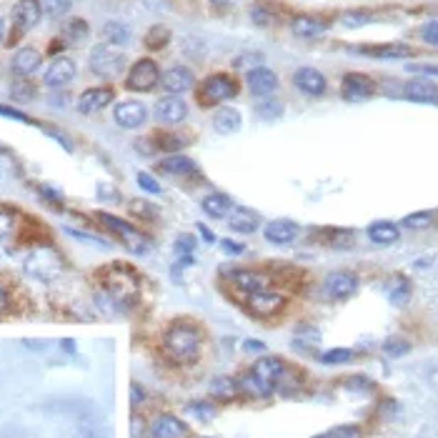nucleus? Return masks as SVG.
<instances>
[{
	"instance_id": "obj_18",
	"label": "nucleus",
	"mask_w": 438,
	"mask_h": 438,
	"mask_svg": "<svg viewBox=\"0 0 438 438\" xmlns=\"http://www.w3.org/2000/svg\"><path fill=\"white\" fill-rule=\"evenodd\" d=\"M196 83V75L190 68H183V65H175V68H168L163 75H160V85H163L168 93L178 95V93H185V90L193 88Z\"/></svg>"
},
{
	"instance_id": "obj_49",
	"label": "nucleus",
	"mask_w": 438,
	"mask_h": 438,
	"mask_svg": "<svg viewBox=\"0 0 438 438\" xmlns=\"http://www.w3.org/2000/svg\"><path fill=\"white\" fill-rule=\"evenodd\" d=\"M0 116H8V118H13V121L31 123V118H28L26 113H23V111H16V108H11V106H0Z\"/></svg>"
},
{
	"instance_id": "obj_1",
	"label": "nucleus",
	"mask_w": 438,
	"mask_h": 438,
	"mask_svg": "<svg viewBox=\"0 0 438 438\" xmlns=\"http://www.w3.org/2000/svg\"><path fill=\"white\" fill-rule=\"evenodd\" d=\"M201 331L188 321H173L163 333V351L175 363H190L201 354Z\"/></svg>"
},
{
	"instance_id": "obj_22",
	"label": "nucleus",
	"mask_w": 438,
	"mask_h": 438,
	"mask_svg": "<svg viewBox=\"0 0 438 438\" xmlns=\"http://www.w3.org/2000/svg\"><path fill=\"white\" fill-rule=\"evenodd\" d=\"M40 53H38L35 48H21V50H16L11 58V70L18 75V78H28V75H33L38 68H40Z\"/></svg>"
},
{
	"instance_id": "obj_56",
	"label": "nucleus",
	"mask_w": 438,
	"mask_h": 438,
	"mask_svg": "<svg viewBox=\"0 0 438 438\" xmlns=\"http://www.w3.org/2000/svg\"><path fill=\"white\" fill-rule=\"evenodd\" d=\"M243 349L246 351H265V344H261V341H253V338H248V341H243Z\"/></svg>"
},
{
	"instance_id": "obj_29",
	"label": "nucleus",
	"mask_w": 438,
	"mask_h": 438,
	"mask_svg": "<svg viewBox=\"0 0 438 438\" xmlns=\"http://www.w3.org/2000/svg\"><path fill=\"white\" fill-rule=\"evenodd\" d=\"M201 208L211 218H228L233 211V201L228 196H223V193H208L201 201Z\"/></svg>"
},
{
	"instance_id": "obj_55",
	"label": "nucleus",
	"mask_w": 438,
	"mask_h": 438,
	"mask_svg": "<svg viewBox=\"0 0 438 438\" xmlns=\"http://www.w3.org/2000/svg\"><path fill=\"white\" fill-rule=\"evenodd\" d=\"M251 16H253V21L258 23V26H268V23H270V16L265 11H261V8H253V11H251Z\"/></svg>"
},
{
	"instance_id": "obj_45",
	"label": "nucleus",
	"mask_w": 438,
	"mask_h": 438,
	"mask_svg": "<svg viewBox=\"0 0 438 438\" xmlns=\"http://www.w3.org/2000/svg\"><path fill=\"white\" fill-rule=\"evenodd\" d=\"M358 436V428L356 426H338V428H331V431L321 433L316 438H356Z\"/></svg>"
},
{
	"instance_id": "obj_48",
	"label": "nucleus",
	"mask_w": 438,
	"mask_h": 438,
	"mask_svg": "<svg viewBox=\"0 0 438 438\" xmlns=\"http://www.w3.org/2000/svg\"><path fill=\"white\" fill-rule=\"evenodd\" d=\"M11 306H13L11 290H8V285H6V283H0V316L11 311Z\"/></svg>"
},
{
	"instance_id": "obj_35",
	"label": "nucleus",
	"mask_w": 438,
	"mask_h": 438,
	"mask_svg": "<svg viewBox=\"0 0 438 438\" xmlns=\"http://www.w3.org/2000/svg\"><path fill=\"white\" fill-rule=\"evenodd\" d=\"M40 8L48 18H63L73 8V0H40Z\"/></svg>"
},
{
	"instance_id": "obj_31",
	"label": "nucleus",
	"mask_w": 438,
	"mask_h": 438,
	"mask_svg": "<svg viewBox=\"0 0 438 438\" xmlns=\"http://www.w3.org/2000/svg\"><path fill=\"white\" fill-rule=\"evenodd\" d=\"M101 35H103V43H111V45L118 48V45H128V43H131L133 31L121 21H108L106 26H103Z\"/></svg>"
},
{
	"instance_id": "obj_23",
	"label": "nucleus",
	"mask_w": 438,
	"mask_h": 438,
	"mask_svg": "<svg viewBox=\"0 0 438 438\" xmlns=\"http://www.w3.org/2000/svg\"><path fill=\"white\" fill-rule=\"evenodd\" d=\"M326 31H328V23L321 21V18H316V16H296L293 21H290V33H293L296 38H303V40L323 35Z\"/></svg>"
},
{
	"instance_id": "obj_37",
	"label": "nucleus",
	"mask_w": 438,
	"mask_h": 438,
	"mask_svg": "<svg viewBox=\"0 0 438 438\" xmlns=\"http://www.w3.org/2000/svg\"><path fill=\"white\" fill-rule=\"evenodd\" d=\"M354 361V351L351 349H331L326 354H321V363L323 366H341Z\"/></svg>"
},
{
	"instance_id": "obj_58",
	"label": "nucleus",
	"mask_w": 438,
	"mask_h": 438,
	"mask_svg": "<svg viewBox=\"0 0 438 438\" xmlns=\"http://www.w3.org/2000/svg\"><path fill=\"white\" fill-rule=\"evenodd\" d=\"M223 248H226L228 253H243V243H231L226 238V241H223Z\"/></svg>"
},
{
	"instance_id": "obj_63",
	"label": "nucleus",
	"mask_w": 438,
	"mask_h": 438,
	"mask_svg": "<svg viewBox=\"0 0 438 438\" xmlns=\"http://www.w3.org/2000/svg\"><path fill=\"white\" fill-rule=\"evenodd\" d=\"M201 438H208V436H201Z\"/></svg>"
},
{
	"instance_id": "obj_62",
	"label": "nucleus",
	"mask_w": 438,
	"mask_h": 438,
	"mask_svg": "<svg viewBox=\"0 0 438 438\" xmlns=\"http://www.w3.org/2000/svg\"><path fill=\"white\" fill-rule=\"evenodd\" d=\"M3 33H6V23H3V18H0V40H3Z\"/></svg>"
},
{
	"instance_id": "obj_43",
	"label": "nucleus",
	"mask_w": 438,
	"mask_h": 438,
	"mask_svg": "<svg viewBox=\"0 0 438 438\" xmlns=\"http://www.w3.org/2000/svg\"><path fill=\"white\" fill-rule=\"evenodd\" d=\"M138 185H141V188L146 190V193H150V196H160V190H163V188H160V183L153 178V175H150V173H143V170L138 173Z\"/></svg>"
},
{
	"instance_id": "obj_13",
	"label": "nucleus",
	"mask_w": 438,
	"mask_h": 438,
	"mask_svg": "<svg viewBox=\"0 0 438 438\" xmlns=\"http://www.w3.org/2000/svg\"><path fill=\"white\" fill-rule=\"evenodd\" d=\"M148 438H188V426L173 413H160L150 421Z\"/></svg>"
},
{
	"instance_id": "obj_51",
	"label": "nucleus",
	"mask_w": 438,
	"mask_h": 438,
	"mask_svg": "<svg viewBox=\"0 0 438 438\" xmlns=\"http://www.w3.org/2000/svg\"><path fill=\"white\" fill-rule=\"evenodd\" d=\"M65 233H68V236H73V238H78V241H88V243H98V246H103V241H101V238L90 236V233L75 231V228H65Z\"/></svg>"
},
{
	"instance_id": "obj_17",
	"label": "nucleus",
	"mask_w": 438,
	"mask_h": 438,
	"mask_svg": "<svg viewBox=\"0 0 438 438\" xmlns=\"http://www.w3.org/2000/svg\"><path fill=\"white\" fill-rule=\"evenodd\" d=\"M228 278H231V283L236 285L238 290H243L246 296H251V293H258V290H268V285H270L268 275L261 273V270H251V268L233 270Z\"/></svg>"
},
{
	"instance_id": "obj_3",
	"label": "nucleus",
	"mask_w": 438,
	"mask_h": 438,
	"mask_svg": "<svg viewBox=\"0 0 438 438\" xmlns=\"http://www.w3.org/2000/svg\"><path fill=\"white\" fill-rule=\"evenodd\" d=\"M88 65L98 78H118L126 70V53L111 43H98L90 50Z\"/></svg>"
},
{
	"instance_id": "obj_47",
	"label": "nucleus",
	"mask_w": 438,
	"mask_h": 438,
	"mask_svg": "<svg viewBox=\"0 0 438 438\" xmlns=\"http://www.w3.org/2000/svg\"><path fill=\"white\" fill-rule=\"evenodd\" d=\"M146 388H143L141 383H131V403H133V408H138V406H143L146 403Z\"/></svg>"
},
{
	"instance_id": "obj_53",
	"label": "nucleus",
	"mask_w": 438,
	"mask_h": 438,
	"mask_svg": "<svg viewBox=\"0 0 438 438\" xmlns=\"http://www.w3.org/2000/svg\"><path fill=\"white\" fill-rule=\"evenodd\" d=\"M11 231H13V218L8 216V213L0 211V238H6Z\"/></svg>"
},
{
	"instance_id": "obj_59",
	"label": "nucleus",
	"mask_w": 438,
	"mask_h": 438,
	"mask_svg": "<svg viewBox=\"0 0 438 438\" xmlns=\"http://www.w3.org/2000/svg\"><path fill=\"white\" fill-rule=\"evenodd\" d=\"M198 233H201V236L206 238V243H216V236L211 233V228L203 226V223H198Z\"/></svg>"
},
{
	"instance_id": "obj_21",
	"label": "nucleus",
	"mask_w": 438,
	"mask_h": 438,
	"mask_svg": "<svg viewBox=\"0 0 438 438\" xmlns=\"http://www.w3.org/2000/svg\"><path fill=\"white\" fill-rule=\"evenodd\" d=\"M401 93L413 103H436L438 101V85L433 83V80H426V78L408 80V83L403 85Z\"/></svg>"
},
{
	"instance_id": "obj_26",
	"label": "nucleus",
	"mask_w": 438,
	"mask_h": 438,
	"mask_svg": "<svg viewBox=\"0 0 438 438\" xmlns=\"http://www.w3.org/2000/svg\"><path fill=\"white\" fill-rule=\"evenodd\" d=\"M243 126V118L241 113L236 111V108L231 106H221L216 111V116H213V128H216V133H221V136H231V133H238Z\"/></svg>"
},
{
	"instance_id": "obj_15",
	"label": "nucleus",
	"mask_w": 438,
	"mask_h": 438,
	"mask_svg": "<svg viewBox=\"0 0 438 438\" xmlns=\"http://www.w3.org/2000/svg\"><path fill=\"white\" fill-rule=\"evenodd\" d=\"M153 116H155V121L163 123V126H178V123H183L185 116H188V106H185V101L175 98V95H168V98H160V101L155 103Z\"/></svg>"
},
{
	"instance_id": "obj_36",
	"label": "nucleus",
	"mask_w": 438,
	"mask_h": 438,
	"mask_svg": "<svg viewBox=\"0 0 438 438\" xmlns=\"http://www.w3.org/2000/svg\"><path fill=\"white\" fill-rule=\"evenodd\" d=\"M408 296H411V285H408L406 278H396L391 283V288H388V298H391L396 306H403V303L408 301Z\"/></svg>"
},
{
	"instance_id": "obj_60",
	"label": "nucleus",
	"mask_w": 438,
	"mask_h": 438,
	"mask_svg": "<svg viewBox=\"0 0 438 438\" xmlns=\"http://www.w3.org/2000/svg\"><path fill=\"white\" fill-rule=\"evenodd\" d=\"M23 346H26V349H31V351H45L48 349V344L45 341H23Z\"/></svg>"
},
{
	"instance_id": "obj_30",
	"label": "nucleus",
	"mask_w": 438,
	"mask_h": 438,
	"mask_svg": "<svg viewBox=\"0 0 438 438\" xmlns=\"http://www.w3.org/2000/svg\"><path fill=\"white\" fill-rule=\"evenodd\" d=\"M160 170L163 173H170V175H196L198 173V165L193 158L188 155H170V158L160 160Z\"/></svg>"
},
{
	"instance_id": "obj_11",
	"label": "nucleus",
	"mask_w": 438,
	"mask_h": 438,
	"mask_svg": "<svg viewBox=\"0 0 438 438\" xmlns=\"http://www.w3.org/2000/svg\"><path fill=\"white\" fill-rule=\"evenodd\" d=\"M323 290L333 301H346V298H351L358 290V278L354 273H349V270H333L326 278V283H323Z\"/></svg>"
},
{
	"instance_id": "obj_12",
	"label": "nucleus",
	"mask_w": 438,
	"mask_h": 438,
	"mask_svg": "<svg viewBox=\"0 0 438 438\" xmlns=\"http://www.w3.org/2000/svg\"><path fill=\"white\" fill-rule=\"evenodd\" d=\"M75 73H78V68H75L73 60L65 58V55H58V58L50 60V65H48L45 73H43V83H45L48 88H63V85L73 83Z\"/></svg>"
},
{
	"instance_id": "obj_25",
	"label": "nucleus",
	"mask_w": 438,
	"mask_h": 438,
	"mask_svg": "<svg viewBox=\"0 0 438 438\" xmlns=\"http://www.w3.org/2000/svg\"><path fill=\"white\" fill-rule=\"evenodd\" d=\"M263 233L273 246H288L298 238V226L290 221H270L263 228Z\"/></svg>"
},
{
	"instance_id": "obj_5",
	"label": "nucleus",
	"mask_w": 438,
	"mask_h": 438,
	"mask_svg": "<svg viewBox=\"0 0 438 438\" xmlns=\"http://www.w3.org/2000/svg\"><path fill=\"white\" fill-rule=\"evenodd\" d=\"M98 221L103 223L106 228H111L113 233H116L118 238H123V243H126V248L131 251V253H146L148 251V243H146V236H143L138 228H133L128 221H123V218L118 216H111V213L101 211L98 213Z\"/></svg>"
},
{
	"instance_id": "obj_57",
	"label": "nucleus",
	"mask_w": 438,
	"mask_h": 438,
	"mask_svg": "<svg viewBox=\"0 0 438 438\" xmlns=\"http://www.w3.org/2000/svg\"><path fill=\"white\" fill-rule=\"evenodd\" d=\"M60 349H63L68 356H75V354H78V346H75V341H70V338H65V341H60Z\"/></svg>"
},
{
	"instance_id": "obj_2",
	"label": "nucleus",
	"mask_w": 438,
	"mask_h": 438,
	"mask_svg": "<svg viewBox=\"0 0 438 438\" xmlns=\"http://www.w3.org/2000/svg\"><path fill=\"white\" fill-rule=\"evenodd\" d=\"M23 270H26L31 278L38 280H55L63 273V258L55 248L50 246H40V248H33L31 253L23 261Z\"/></svg>"
},
{
	"instance_id": "obj_6",
	"label": "nucleus",
	"mask_w": 438,
	"mask_h": 438,
	"mask_svg": "<svg viewBox=\"0 0 438 438\" xmlns=\"http://www.w3.org/2000/svg\"><path fill=\"white\" fill-rule=\"evenodd\" d=\"M155 85H160V70L155 65V60L150 58H141L131 65L126 78V88L136 90V93H148Z\"/></svg>"
},
{
	"instance_id": "obj_10",
	"label": "nucleus",
	"mask_w": 438,
	"mask_h": 438,
	"mask_svg": "<svg viewBox=\"0 0 438 438\" xmlns=\"http://www.w3.org/2000/svg\"><path fill=\"white\" fill-rule=\"evenodd\" d=\"M376 93V83L363 73H349L344 75V83H341V95L351 103H361L368 101L371 95Z\"/></svg>"
},
{
	"instance_id": "obj_61",
	"label": "nucleus",
	"mask_w": 438,
	"mask_h": 438,
	"mask_svg": "<svg viewBox=\"0 0 438 438\" xmlns=\"http://www.w3.org/2000/svg\"><path fill=\"white\" fill-rule=\"evenodd\" d=\"M178 241H180V243H175V248H178V251H190V248H193V243H190L188 236L178 238Z\"/></svg>"
},
{
	"instance_id": "obj_38",
	"label": "nucleus",
	"mask_w": 438,
	"mask_h": 438,
	"mask_svg": "<svg viewBox=\"0 0 438 438\" xmlns=\"http://www.w3.org/2000/svg\"><path fill=\"white\" fill-rule=\"evenodd\" d=\"M431 223H433L431 211H418V213H411V216L403 218V228H411V231H421V228H428Z\"/></svg>"
},
{
	"instance_id": "obj_27",
	"label": "nucleus",
	"mask_w": 438,
	"mask_h": 438,
	"mask_svg": "<svg viewBox=\"0 0 438 438\" xmlns=\"http://www.w3.org/2000/svg\"><path fill=\"white\" fill-rule=\"evenodd\" d=\"M88 35H90V26L85 18H70V21L63 23V31H60V38L68 45H80L83 40H88Z\"/></svg>"
},
{
	"instance_id": "obj_32",
	"label": "nucleus",
	"mask_w": 438,
	"mask_h": 438,
	"mask_svg": "<svg viewBox=\"0 0 438 438\" xmlns=\"http://www.w3.org/2000/svg\"><path fill=\"white\" fill-rule=\"evenodd\" d=\"M283 103L278 101V98H261L258 103H256V116L263 118V121H278L280 116H283Z\"/></svg>"
},
{
	"instance_id": "obj_42",
	"label": "nucleus",
	"mask_w": 438,
	"mask_h": 438,
	"mask_svg": "<svg viewBox=\"0 0 438 438\" xmlns=\"http://www.w3.org/2000/svg\"><path fill=\"white\" fill-rule=\"evenodd\" d=\"M238 393V383L233 378H216L213 383V396H223V398H233Z\"/></svg>"
},
{
	"instance_id": "obj_52",
	"label": "nucleus",
	"mask_w": 438,
	"mask_h": 438,
	"mask_svg": "<svg viewBox=\"0 0 438 438\" xmlns=\"http://www.w3.org/2000/svg\"><path fill=\"white\" fill-rule=\"evenodd\" d=\"M296 336H303V338H311V344H318V338H321V333L316 331V328H311V326H298L296 328Z\"/></svg>"
},
{
	"instance_id": "obj_16",
	"label": "nucleus",
	"mask_w": 438,
	"mask_h": 438,
	"mask_svg": "<svg viewBox=\"0 0 438 438\" xmlns=\"http://www.w3.org/2000/svg\"><path fill=\"white\" fill-rule=\"evenodd\" d=\"M356 53L368 55V58H376V60H403V58H411L413 48L406 45V43H383V45L356 48Z\"/></svg>"
},
{
	"instance_id": "obj_46",
	"label": "nucleus",
	"mask_w": 438,
	"mask_h": 438,
	"mask_svg": "<svg viewBox=\"0 0 438 438\" xmlns=\"http://www.w3.org/2000/svg\"><path fill=\"white\" fill-rule=\"evenodd\" d=\"M346 388H351V391H371L373 383L368 378H363V376H354V378L346 380Z\"/></svg>"
},
{
	"instance_id": "obj_41",
	"label": "nucleus",
	"mask_w": 438,
	"mask_h": 438,
	"mask_svg": "<svg viewBox=\"0 0 438 438\" xmlns=\"http://www.w3.org/2000/svg\"><path fill=\"white\" fill-rule=\"evenodd\" d=\"M408 351H411V344L403 341V338H388L383 344V354L391 356V358H398V356L408 354Z\"/></svg>"
},
{
	"instance_id": "obj_33",
	"label": "nucleus",
	"mask_w": 438,
	"mask_h": 438,
	"mask_svg": "<svg viewBox=\"0 0 438 438\" xmlns=\"http://www.w3.org/2000/svg\"><path fill=\"white\" fill-rule=\"evenodd\" d=\"M170 40V31L165 26H153L148 33H146V45L150 48V50H160V48H165Z\"/></svg>"
},
{
	"instance_id": "obj_8",
	"label": "nucleus",
	"mask_w": 438,
	"mask_h": 438,
	"mask_svg": "<svg viewBox=\"0 0 438 438\" xmlns=\"http://www.w3.org/2000/svg\"><path fill=\"white\" fill-rule=\"evenodd\" d=\"M283 306H285V298L280 293H273V290H258V293H251L246 298V308L258 318L278 316Z\"/></svg>"
},
{
	"instance_id": "obj_7",
	"label": "nucleus",
	"mask_w": 438,
	"mask_h": 438,
	"mask_svg": "<svg viewBox=\"0 0 438 438\" xmlns=\"http://www.w3.org/2000/svg\"><path fill=\"white\" fill-rule=\"evenodd\" d=\"M40 16H43L40 0H18L11 13L13 38H21L26 33H31L40 23Z\"/></svg>"
},
{
	"instance_id": "obj_54",
	"label": "nucleus",
	"mask_w": 438,
	"mask_h": 438,
	"mask_svg": "<svg viewBox=\"0 0 438 438\" xmlns=\"http://www.w3.org/2000/svg\"><path fill=\"white\" fill-rule=\"evenodd\" d=\"M408 70H411V73H426V75H438V65H416V63H411V65H408Z\"/></svg>"
},
{
	"instance_id": "obj_4",
	"label": "nucleus",
	"mask_w": 438,
	"mask_h": 438,
	"mask_svg": "<svg viewBox=\"0 0 438 438\" xmlns=\"http://www.w3.org/2000/svg\"><path fill=\"white\" fill-rule=\"evenodd\" d=\"M238 95V83L226 73H216L211 78L203 80L201 90H198V103L201 106H218L223 101H231Z\"/></svg>"
},
{
	"instance_id": "obj_50",
	"label": "nucleus",
	"mask_w": 438,
	"mask_h": 438,
	"mask_svg": "<svg viewBox=\"0 0 438 438\" xmlns=\"http://www.w3.org/2000/svg\"><path fill=\"white\" fill-rule=\"evenodd\" d=\"M185 146V138H178V136H170V138H163V143H160V148L165 150H178Z\"/></svg>"
},
{
	"instance_id": "obj_34",
	"label": "nucleus",
	"mask_w": 438,
	"mask_h": 438,
	"mask_svg": "<svg viewBox=\"0 0 438 438\" xmlns=\"http://www.w3.org/2000/svg\"><path fill=\"white\" fill-rule=\"evenodd\" d=\"M11 98L16 103H31L33 98H35V85L28 83V80H16L11 88Z\"/></svg>"
},
{
	"instance_id": "obj_14",
	"label": "nucleus",
	"mask_w": 438,
	"mask_h": 438,
	"mask_svg": "<svg viewBox=\"0 0 438 438\" xmlns=\"http://www.w3.org/2000/svg\"><path fill=\"white\" fill-rule=\"evenodd\" d=\"M246 85L256 98H268L275 88H278V75L265 65H256L246 73Z\"/></svg>"
},
{
	"instance_id": "obj_24",
	"label": "nucleus",
	"mask_w": 438,
	"mask_h": 438,
	"mask_svg": "<svg viewBox=\"0 0 438 438\" xmlns=\"http://www.w3.org/2000/svg\"><path fill=\"white\" fill-rule=\"evenodd\" d=\"M228 226H231V231L251 236L261 228V218L258 213L248 211V208H233L231 216H228Z\"/></svg>"
},
{
	"instance_id": "obj_44",
	"label": "nucleus",
	"mask_w": 438,
	"mask_h": 438,
	"mask_svg": "<svg viewBox=\"0 0 438 438\" xmlns=\"http://www.w3.org/2000/svg\"><path fill=\"white\" fill-rule=\"evenodd\" d=\"M421 38L423 43H428L431 48H438V18L436 21H428L421 26Z\"/></svg>"
},
{
	"instance_id": "obj_19",
	"label": "nucleus",
	"mask_w": 438,
	"mask_h": 438,
	"mask_svg": "<svg viewBox=\"0 0 438 438\" xmlns=\"http://www.w3.org/2000/svg\"><path fill=\"white\" fill-rule=\"evenodd\" d=\"M293 85H296L298 90H303L306 95H323L328 88L326 75L316 68H298L296 73H293Z\"/></svg>"
},
{
	"instance_id": "obj_20",
	"label": "nucleus",
	"mask_w": 438,
	"mask_h": 438,
	"mask_svg": "<svg viewBox=\"0 0 438 438\" xmlns=\"http://www.w3.org/2000/svg\"><path fill=\"white\" fill-rule=\"evenodd\" d=\"M113 90L111 88H88L78 95V111L90 116V113H101L106 106H111Z\"/></svg>"
},
{
	"instance_id": "obj_9",
	"label": "nucleus",
	"mask_w": 438,
	"mask_h": 438,
	"mask_svg": "<svg viewBox=\"0 0 438 438\" xmlns=\"http://www.w3.org/2000/svg\"><path fill=\"white\" fill-rule=\"evenodd\" d=\"M113 121L126 131H136L143 123L148 121V108L143 106L141 101H123L113 108Z\"/></svg>"
},
{
	"instance_id": "obj_28",
	"label": "nucleus",
	"mask_w": 438,
	"mask_h": 438,
	"mask_svg": "<svg viewBox=\"0 0 438 438\" xmlns=\"http://www.w3.org/2000/svg\"><path fill=\"white\" fill-rule=\"evenodd\" d=\"M368 238L376 246H393L401 238V231L388 221H376L373 226H368Z\"/></svg>"
},
{
	"instance_id": "obj_40",
	"label": "nucleus",
	"mask_w": 438,
	"mask_h": 438,
	"mask_svg": "<svg viewBox=\"0 0 438 438\" xmlns=\"http://www.w3.org/2000/svg\"><path fill=\"white\" fill-rule=\"evenodd\" d=\"M185 411H188L190 416L201 418V421H208V418L216 416V406H213L211 401H193V403H188Z\"/></svg>"
},
{
	"instance_id": "obj_39",
	"label": "nucleus",
	"mask_w": 438,
	"mask_h": 438,
	"mask_svg": "<svg viewBox=\"0 0 438 438\" xmlns=\"http://www.w3.org/2000/svg\"><path fill=\"white\" fill-rule=\"evenodd\" d=\"M371 13L368 11H349V13H344L341 16V26L344 28H361V26H366V23H371Z\"/></svg>"
}]
</instances>
